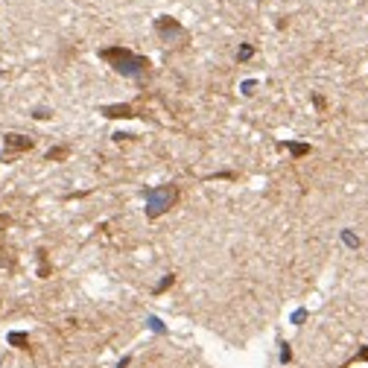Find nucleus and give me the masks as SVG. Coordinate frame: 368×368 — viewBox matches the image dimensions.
Listing matches in <instances>:
<instances>
[{
	"mask_svg": "<svg viewBox=\"0 0 368 368\" xmlns=\"http://www.w3.org/2000/svg\"><path fill=\"white\" fill-rule=\"evenodd\" d=\"M62 158H67V149H65V146H59V149H50V152H47V161H62Z\"/></svg>",
	"mask_w": 368,
	"mask_h": 368,
	"instance_id": "nucleus-7",
	"label": "nucleus"
},
{
	"mask_svg": "<svg viewBox=\"0 0 368 368\" xmlns=\"http://www.w3.org/2000/svg\"><path fill=\"white\" fill-rule=\"evenodd\" d=\"M175 187H158V190H149V196H146V214H149L152 219L155 217H161L164 211H169L172 208V202H175Z\"/></svg>",
	"mask_w": 368,
	"mask_h": 368,
	"instance_id": "nucleus-2",
	"label": "nucleus"
},
{
	"mask_svg": "<svg viewBox=\"0 0 368 368\" xmlns=\"http://www.w3.org/2000/svg\"><path fill=\"white\" fill-rule=\"evenodd\" d=\"M9 342H12V345H21V348H27V333H9Z\"/></svg>",
	"mask_w": 368,
	"mask_h": 368,
	"instance_id": "nucleus-8",
	"label": "nucleus"
},
{
	"mask_svg": "<svg viewBox=\"0 0 368 368\" xmlns=\"http://www.w3.org/2000/svg\"><path fill=\"white\" fill-rule=\"evenodd\" d=\"M102 114L105 117H132V108L129 105H108V108H102Z\"/></svg>",
	"mask_w": 368,
	"mask_h": 368,
	"instance_id": "nucleus-5",
	"label": "nucleus"
},
{
	"mask_svg": "<svg viewBox=\"0 0 368 368\" xmlns=\"http://www.w3.org/2000/svg\"><path fill=\"white\" fill-rule=\"evenodd\" d=\"M6 254H9V249H6V243H3V225H0V263H15V260H9Z\"/></svg>",
	"mask_w": 368,
	"mask_h": 368,
	"instance_id": "nucleus-6",
	"label": "nucleus"
},
{
	"mask_svg": "<svg viewBox=\"0 0 368 368\" xmlns=\"http://www.w3.org/2000/svg\"><path fill=\"white\" fill-rule=\"evenodd\" d=\"M102 59L105 62H111V65L117 67L120 73H126V76H140L149 62L146 59H140V56H134V53L123 50V47H111V50H102Z\"/></svg>",
	"mask_w": 368,
	"mask_h": 368,
	"instance_id": "nucleus-1",
	"label": "nucleus"
},
{
	"mask_svg": "<svg viewBox=\"0 0 368 368\" xmlns=\"http://www.w3.org/2000/svg\"><path fill=\"white\" fill-rule=\"evenodd\" d=\"M3 140H6V161H12L18 152H30L35 146L33 137H27V134H15V132H9Z\"/></svg>",
	"mask_w": 368,
	"mask_h": 368,
	"instance_id": "nucleus-3",
	"label": "nucleus"
},
{
	"mask_svg": "<svg viewBox=\"0 0 368 368\" xmlns=\"http://www.w3.org/2000/svg\"><path fill=\"white\" fill-rule=\"evenodd\" d=\"M155 27H158V33L164 35V38H172V35H181L184 38V30L181 27H178V21H175V18H158V24H155Z\"/></svg>",
	"mask_w": 368,
	"mask_h": 368,
	"instance_id": "nucleus-4",
	"label": "nucleus"
}]
</instances>
